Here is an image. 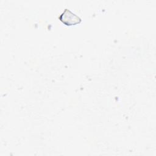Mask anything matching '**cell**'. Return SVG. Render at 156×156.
<instances>
[{"label":"cell","instance_id":"6da1fadb","mask_svg":"<svg viewBox=\"0 0 156 156\" xmlns=\"http://www.w3.org/2000/svg\"><path fill=\"white\" fill-rule=\"evenodd\" d=\"M58 18L63 24L67 26L76 25L79 24L82 21L81 18L78 15L68 9H64L63 12L60 15Z\"/></svg>","mask_w":156,"mask_h":156}]
</instances>
